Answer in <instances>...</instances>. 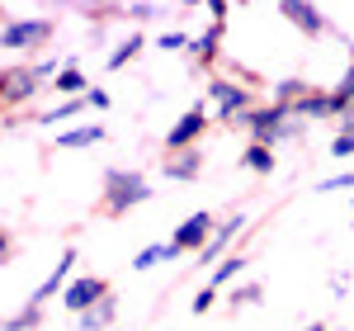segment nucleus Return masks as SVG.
I'll use <instances>...</instances> for the list:
<instances>
[{
  "mask_svg": "<svg viewBox=\"0 0 354 331\" xmlns=\"http://www.w3.org/2000/svg\"><path fill=\"white\" fill-rule=\"evenodd\" d=\"M142 48H147V33H142V28H133L128 38H118V43L109 48V62H104V71H123L128 62H137V53H142Z\"/></svg>",
  "mask_w": 354,
  "mask_h": 331,
  "instance_id": "obj_19",
  "label": "nucleus"
},
{
  "mask_svg": "<svg viewBox=\"0 0 354 331\" xmlns=\"http://www.w3.org/2000/svg\"><path fill=\"white\" fill-rule=\"evenodd\" d=\"M90 43H95V48H104V43H109V28H104V19H100V24H90Z\"/></svg>",
  "mask_w": 354,
  "mask_h": 331,
  "instance_id": "obj_34",
  "label": "nucleus"
},
{
  "mask_svg": "<svg viewBox=\"0 0 354 331\" xmlns=\"http://www.w3.org/2000/svg\"><path fill=\"white\" fill-rule=\"evenodd\" d=\"M109 105H113V95L104 90V85H95V90H90V109H95V114H104Z\"/></svg>",
  "mask_w": 354,
  "mask_h": 331,
  "instance_id": "obj_31",
  "label": "nucleus"
},
{
  "mask_svg": "<svg viewBox=\"0 0 354 331\" xmlns=\"http://www.w3.org/2000/svg\"><path fill=\"white\" fill-rule=\"evenodd\" d=\"M227 303H232V307H255V303H265V284H241V289H227Z\"/></svg>",
  "mask_w": 354,
  "mask_h": 331,
  "instance_id": "obj_26",
  "label": "nucleus"
},
{
  "mask_svg": "<svg viewBox=\"0 0 354 331\" xmlns=\"http://www.w3.org/2000/svg\"><path fill=\"white\" fill-rule=\"evenodd\" d=\"M293 114L298 118H307V123H322V118H335V100H330V90H307L298 105H293Z\"/></svg>",
  "mask_w": 354,
  "mask_h": 331,
  "instance_id": "obj_15",
  "label": "nucleus"
},
{
  "mask_svg": "<svg viewBox=\"0 0 354 331\" xmlns=\"http://www.w3.org/2000/svg\"><path fill=\"white\" fill-rule=\"evenodd\" d=\"M104 138H109L104 123H71L66 133H57V138H53V147H57V152H85V147H100Z\"/></svg>",
  "mask_w": 354,
  "mask_h": 331,
  "instance_id": "obj_13",
  "label": "nucleus"
},
{
  "mask_svg": "<svg viewBox=\"0 0 354 331\" xmlns=\"http://www.w3.org/2000/svg\"><path fill=\"white\" fill-rule=\"evenodd\" d=\"M38 90H43V76H38L33 62H10V66H5V76H0V100H5V109H19L28 100H38Z\"/></svg>",
  "mask_w": 354,
  "mask_h": 331,
  "instance_id": "obj_5",
  "label": "nucleus"
},
{
  "mask_svg": "<svg viewBox=\"0 0 354 331\" xmlns=\"http://www.w3.org/2000/svg\"><path fill=\"white\" fill-rule=\"evenodd\" d=\"M218 298H222V289L203 284V289H198V294L189 298V312H194V317H203V312H213V307H218Z\"/></svg>",
  "mask_w": 354,
  "mask_h": 331,
  "instance_id": "obj_28",
  "label": "nucleus"
},
{
  "mask_svg": "<svg viewBox=\"0 0 354 331\" xmlns=\"http://www.w3.org/2000/svg\"><path fill=\"white\" fill-rule=\"evenodd\" d=\"M330 100H335V123H340V118L354 109V62L345 66V76L330 85Z\"/></svg>",
  "mask_w": 354,
  "mask_h": 331,
  "instance_id": "obj_23",
  "label": "nucleus"
},
{
  "mask_svg": "<svg viewBox=\"0 0 354 331\" xmlns=\"http://www.w3.org/2000/svg\"><path fill=\"white\" fill-rule=\"evenodd\" d=\"M340 133H354V109L345 114V118H340Z\"/></svg>",
  "mask_w": 354,
  "mask_h": 331,
  "instance_id": "obj_36",
  "label": "nucleus"
},
{
  "mask_svg": "<svg viewBox=\"0 0 354 331\" xmlns=\"http://www.w3.org/2000/svg\"><path fill=\"white\" fill-rule=\"evenodd\" d=\"M147 199H151V180H147L142 170H123V166H109V170H104V194H100V204H104L109 218L133 213Z\"/></svg>",
  "mask_w": 354,
  "mask_h": 331,
  "instance_id": "obj_2",
  "label": "nucleus"
},
{
  "mask_svg": "<svg viewBox=\"0 0 354 331\" xmlns=\"http://www.w3.org/2000/svg\"><path fill=\"white\" fill-rule=\"evenodd\" d=\"M81 109H90V95H81V100H62V105H48V109H38V123H66V118H76Z\"/></svg>",
  "mask_w": 354,
  "mask_h": 331,
  "instance_id": "obj_22",
  "label": "nucleus"
},
{
  "mask_svg": "<svg viewBox=\"0 0 354 331\" xmlns=\"http://www.w3.org/2000/svg\"><path fill=\"white\" fill-rule=\"evenodd\" d=\"M15 260V242H10V232H0V265H10Z\"/></svg>",
  "mask_w": 354,
  "mask_h": 331,
  "instance_id": "obj_35",
  "label": "nucleus"
},
{
  "mask_svg": "<svg viewBox=\"0 0 354 331\" xmlns=\"http://www.w3.org/2000/svg\"><path fill=\"white\" fill-rule=\"evenodd\" d=\"M213 232H218V218H213L208 208H198V213H189V218L175 227V237H170V242H175L180 251H203L208 242H213Z\"/></svg>",
  "mask_w": 354,
  "mask_h": 331,
  "instance_id": "obj_11",
  "label": "nucleus"
},
{
  "mask_svg": "<svg viewBox=\"0 0 354 331\" xmlns=\"http://www.w3.org/2000/svg\"><path fill=\"white\" fill-rule=\"evenodd\" d=\"M340 190L354 194V166L345 170V175H326V180H317V194H340Z\"/></svg>",
  "mask_w": 354,
  "mask_h": 331,
  "instance_id": "obj_29",
  "label": "nucleus"
},
{
  "mask_svg": "<svg viewBox=\"0 0 354 331\" xmlns=\"http://www.w3.org/2000/svg\"><path fill=\"white\" fill-rule=\"evenodd\" d=\"M57 38V19L48 15H33V19H10V24L0 28V48L15 57V53H38L43 43H53Z\"/></svg>",
  "mask_w": 354,
  "mask_h": 331,
  "instance_id": "obj_4",
  "label": "nucleus"
},
{
  "mask_svg": "<svg viewBox=\"0 0 354 331\" xmlns=\"http://www.w3.org/2000/svg\"><path fill=\"white\" fill-rule=\"evenodd\" d=\"M222 33H227V24H222V19H213L203 33H194V43H189V53H185V57L203 62V66H213V62H218V48H222Z\"/></svg>",
  "mask_w": 354,
  "mask_h": 331,
  "instance_id": "obj_14",
  "label": "nucleus"
},
{
  "mask_svg": "<svg viewBox=\"0 0 354 331\" xmlns=\"http://www.w3.org/2000/svg\"><path fill=\"white\" fill-rule=\"evenodd\" d=\"M189 33H185V28H161V33H156V48H161V53H189Z\"/></svg>",
  "mask_w": 354,
  "mask_h": 331,
  "instance_id": "obj_27",
  "label": "nucleus"
},
{
  "mask_svg": "<svg viewBox=\"0 0 354 331\" xmlns=\"http://www.w3.org/2000/svg\"><path fill=\"white\" fill-rule=\"evenodd\" d=\"M53 90H57V95H66V100H81V95L95 90V85H90V76L81 71V62H76V57H66V66H62V76H57Z\"/></svg>",
  "mask_w": 354,
  "mask_h": 331,
  "instance_id": "obj_18",
  "label": "nucleus"
},
{
  "mask_svg": "<svg viewBox=\"0 0 354 331\" xmlns=\"http://www.w3.org/2000/svg\"><path fill=\"white\" fill-rule=\"evenodd\" d=\"M302 331H330V327H326V322H307Z\"/></svg>",
  "mask_w": 354,
  "mask_h": 331,
  "instance_id": "obj_37",
  "label": "nucleus"
},
{
  "mask_svg": "<svg viewBox=\"0 0 354 331\" xmlns=\"http://www.w3.org/2000/svg\"><path fill=\"white\" fill-rule=\"evenodd\" d=\"M71 270H76V247H66L62 256H57L53 275H48L38 289H33V294H28V303H33V307H48L53 298H62V294H66V284H71Z\"/></svg>",
  "mask_w": 354,
  "mask_h": 331,
  "instance_id": "obj_9",
  "label": "nucleus"
},
{
  "mask_svg": "<svg viewBox=\"0 0 354 331\" xmlns=\"http://www.w3.org/2000/svg\"><path fill=\"white\" fill-rule=\"evenodd\" d=\"M208 100H213V118H218V123H232V128H241L245 114L255 109L250 85L245 81H227V76H213V81H208Z\"/></svg>",
  "mask_w": 354,
  "mask_h": 331,
  "instance_id": "obj_3",
  "label": "nucleus"
},
{
  "mask_svg": "<svg viewBox=\"0 0 354 331\" xmlns=\"http://www.w3.org/2000/svg\"><path fill=\"white\" fill-rule=\"evenodd\" d=\"M113 322H118V294H109L104 303H95L90 312H81V317H76V331H113Z\"/></svg>",
  "mask_w": 354,
  "mask_h": 331,
  "instance_id": "obj_17",
  "label": "nucleus"
},
{
  "mask_svg": "<svg viewBox=\"0 0 354 331\" xmlns=\"http://www.w3.org/2000/svg\"><path fill=\"white\" fill-rule=\"evenodd\" d=\"M245 227H250V218H245V213H232V218H222V222H218V232H213V242L198 251V270H213V265H222V260L232 256V242L241 237Z\"/></svg>",
  "mask_w": 354,
  "mask_h": 331,
  "instance_id": "obj_8",
  "label": "nucleus"
},
{
  "mask_svg": "<svg viewBox=\"0 0 354 331\" xmlns=\"http://www.w3.org/2000/svg\"><path fill=\"white\" fill-rule=\"evenodd\" d=\"M241 128L250 133V142H260V147H283V142L307 138V118H298V114H293V105H279V100L255 105V109L245 114Z\"/></svg>",
  "mask_w": 354,
  "mask_h": 331,
  "instance_id": "obj_1",
  "label": "nucleus"
},
{
  "mask_svg": "<svg viewBox=\"0 0 354 331\" xmlns=\"http://www.w3.org/2000/svg\"><path fill=\"white\" fill-rule=\"evenodd\" d=\"M208 114H203V105H194V109H185L170 128H165V156L170 152H189V147H198V138L208 133Z\"/></svg>",
  "mask_w": 354,
  "mask_h": 331,
  "instance_id": "obj_6",
  "label": "nucleus"
},
{
  "mask_svg": "<svg viewBox=\"0 0 354 331\" xmlns=\"http://www.w3.org/2000/svg\"><path fill=\"white\" fill-rule=\"evenodd\" d=\"M185 251L175 247V242H151V247H142L133 256V270L137 275H147V270H156V265H170V260H180Z\"/></svg>",
  "mask_w": 354,
  "mask_h": 331,
  "instance_id": "obj_16",
  "label": "nucleus"
},
{
  "mask_svg": "<svg viewBox=\"0 0 354 331\" xmlns=\"http://www.w3.org/2000/svg\"><path fill=\"white\" fill-rule=\"evenodd\" d=\"M330 294H335V298H345V294H350V275H345V270H335V279H330Z\"/></svg>",
  "mask_w": 354,
  "mask_h": 331,
  "instance_id": "obj_32",
  "label": "nucleus"
},
{
  "mask_svg": "<svg viewBox=\"0 0 354 331\" xmlns=\"http://www.w3.org/2000/svg\"><path fill=\"white\" fill-rule=\"evenodd\" d=\"M279 19H288L302 38H322V33H330V19L317 10V5H307V0H279Z\"/></svg>",
  "mask_w": 354,
  "mask_h": 331,
  "instance_id": "obj_10",
  "label": "nucleus"
},
{
  "mask_svg": "<svg viewBox=\"0 0 354 331\" xmlns=\"http://www.w3.org/2000/svg\"><path fill=\"white\" fill-rule=\"evenodd\" d=\"M38 322H43V307L24 303L19 312H5V322H0V331H38Z\"/></svg>",
  "mask_w": 354,
  "mask_h": 331,
  "instance_id": "obj_24",
  "label": "nucleus"
},
{
  "mask_svg": "<svg viewBox=\"0 0 354 331\" xmlns=\"http://www.w3.org/2000/svg\"><path fill=\"white\" fill-rule=\"evenodd\" d=\"M245 265H250V256H245V251H232V256H227L222 265H213V270H208V284H213V289H222V284L241 279V270H245Z\"/></svg>",
  "mask_w": 354,
  "mask_h": 331,
  "instance_id": "obj_21",
  "label": "nucleus"
},
{
  "mask_svg": "<svg viewBox=\"0 0 354 331\" xmlns=\"http://www.w3.org/2000/svg\"><path fill=\"white\" fill-rule=\"evenodd\" d=\"M198 170H203V147H189V152H170V156H161V175H165V180L189 185V180H198Z\"/></svg>",
  "mask_w": 354,
  "mask_h": 331,
  "instance_id": "obj_12",
  "label": "nucleus"
},
{
  "mask_svg": "<svg viewBox=\"0 0 354 331\" xmlns=\"http://www.w3.org/2000/svg\"><path fill=\"white\" fill-rule=\"evenodd\" d=\"M350 213H354V204H350Z\"/></svg>",
  "mask_w": 354,
  "mask_h": 331,
  "instance_id": "obj_39",
  "label": "nucleus"
},
{
  "mask_svg": "<svg viewBox=\"0 0 354 331\" xmlns=\"http://www.w3.org/2000/svg\"><path fill=\"white\" fill-rule=\"evenodd\" d=\"M113 289H109V279H100V275H76L71 284H66V294H62V307L71 312V317H81V312H90L95 303H104Z\"/></svg>",
  "mask_w": 354,
  "mask_h": 331,
  "instance_id": "obj_7",
  "label": "nucleus"
},
{
  "mask_svg": "<svg viewBox=\"0 0 354 331\" xmlns=\"http://www.w3.org/2000/svg\"><path fill=\"white\" fill-rule=\"evenodd\" d=\"M227 15H232L227 0H208V19H222V24H227Z\"/></svg>",
  "mask_w": 354,
  "mask_h": 331,
  "instance_id": "obj_33",
  "label": "nucleus"
},
{
  "mask_svg": "<svg viewBox=\"0 0 354 331\" xmlns=\"http://www.w3.org/2000/svg\"><path fill=\"white\" fill-rule=\"evenodd\" d=\"M350 62H354V38H350Z\"/></svg>",
  "mask_w": 354,
  "mask_h": 331,
  "instance_id": "obj_38",
  "label": "nucleus"
},
{
  "mask_svg": "<svg viewBox=\"0 0 354 331\" xmlns=\"http://www.w3.org/2000/svg\"><path fill=\"white\" fill-rule=\"evenodd\" d=\"M241 166H245V170H255V175H274V166H279V156H274V147H260V142H245V147H241Z\"/></svg>",
  "mask_w": 354,
  "mask_h": 331,
  "instance_id": "obj_20",
  "label": "nucleus"
},
{
  "mask_svg": "<svg viewBox=\"0 0 354 331\" xmlns=\"http://www.w3.org/2000/svg\"><path fill=\"white\" fill-rule=\"evenodd\" d=\"M326 152L335 156V161H350L354 156V133H335V138L326 142Z\"/></svg>",
  "mask_w": 354,
  "mask_h": 331,
  "instance_id": "obj_30",
  "label": "nucleus"
},
{
  "mask_svg": "<svg viewBox=\"0 0 354 331\" xmlns=\"http://www.w3.org/2000/svg\"><path fill=\"white\" fill-rule=\"evenodd\" d=\"M170 10L156 5V0H133V5H123V19H133V24H147V19H165Z\"/></svg>",
  "mask_w": 354,
  "mask_h": 331,
  "instance_id": "obj_25",
  "label": "nucleus"
}]
</instances>
